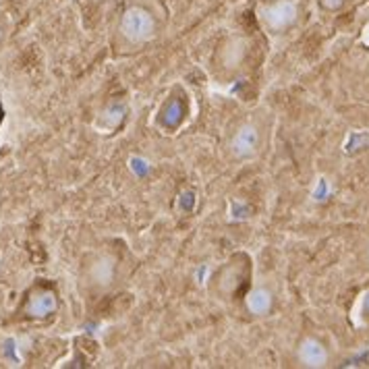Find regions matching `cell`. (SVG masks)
<instances>
[{"label": "cell", "mask_w": 369, "mask_h": 369, "mask_svg": "<svg viewBox=\"0 0 369 369\" xmlns=\"http://www.w3.org/2000/svg\"><path fill=\"white\" fill-rule=\"evenodd\" d=\"M344 2H346V0H321V4H323L328 10H336V8H340Z\"/></svg>", "instance_id": "7"}, {"label": "cell", "mask_w": 369, "mask_h": 369, "mask_svg": "<svg viewBox=\"0 0 369 369\" xmlns=\"http://www.w3.org/2000/svg\"><path fill=\"white\" fill-rule=\"evenodd\" d=\"M294 15H296V10L290 2H278L265 10V21L272 27H286L288 23L294 21Z\"/></svg>", "instance_id": "3"}, {"label": "cell", "mask_w": 369, "mask_h": 369, "mask_svg": "<svg viewBox=\"0 0 369 369\" xmlns=\"http://www.w3.org/2000/svg\"><path fill=\"white\" fill-rule=\"evenodd\" d=\"M365 307L369 309V294H367V299H365Z\"/></svg>", "instance_id": "8"}, {"label": "cell", "mask_w": 369, "mask_h": 369, "mask_svg": "<svg viewBox=\"0 0 369 369\" xmlns=\"http://www.w3.org/2000/svg\"><path fill=\"white\" fill-rule=\"evenodd\" d=\"M269 303H272V299H269V294H267L265 290H257V292L249 299V307H251L253 311H257V313L267 311V309H269Z\"/></svg>", "instance_id": "5"}, {"label": "cell", "mask_w": 369, "mask_h": 369, "mask_svg": "<svg viewBox=\"0 0 369 369\" xmlns=\"http://www.w3.org/2000/svg\"><path fill=\"white\" fill-rule=\"evenodd\" d=\"M54 305H56L54 296L50 292H44V294L33 296V301L29 305V311H31V315H48L54 309Z\"/></svg>", "instance_id": "4"}, {"label": "cell", "mask_w": 369, "mask_h": 369, "mask_svg": "<svg viewBox=\"0 0 369 369\" xmlns=\"http://www.w3.org/2000/svg\"><path fill=\"white\" fill-rule=\"evenodd\" d=\"M122 31L129 39L133 41H141L147 39L153 31V21L149 17L147 10L143 8H131L126 10L124 19H122Z\"/></svg>", "instance_id": "1"}, {"label": "cell", "mask_w": 369, "mask_h": 369, "mask_svg": "<svg viewBox=\"0 0 369 369\" xmlns=\"http://www.w3.org/2000/svg\"><path fill=\"white\" fill-rule=\"evenodd\" d=\"M253 143H255V133H253V129H249V126L243 129V131L238 133V137H236V147L249 151V149H253Z\"/></svg>", "instance_id": "6"}, {"label": "cell", "mask_w": 369, "mask_h": 369, "mask_svg": "<svg viewBox=\"0 0 369 369\" xmlns=\"http://www.w3.org/2000/svg\"><path fill=\"white\" fill-rule=\"evenodd\" d=\"M299 359H301L305 365H309V367H321V365H325V361H328V352H325V348L321 346V342L309 338V340H305V342L301 344Z\"/></svg>", "instance_id": "2"}]
</instances>
